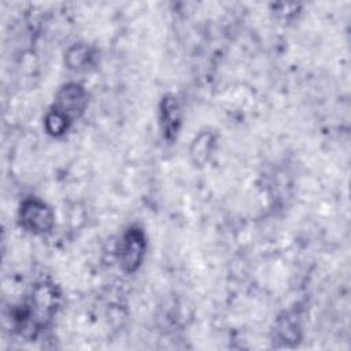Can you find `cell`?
Wrapping results in <instances>:
<instances>
[{"label": "cell", "mask_w": 351, "mask_h": 351, "mask_svg": "<svg viewBox=\"0 0 351 351\" xmlns=\"http://www.w3.org/2000/svg\"><path fill=\"white\" fill-rule=\"evenodd\" d=\"M22 223L32 232L44 233L52 228L53 215L52 211L38 200L25 202L21 208Z\"/></svg>", "instance_id": "6da1fadb"}, {"label": "cell", "mask_w": 351, "mask_h": 351, "mask_svg": "<svg viewBox=\"0 0 351 351\" xmlns=\"http://www.w3.org/2000/svg\"><path fill=\"white\" fill-rule=\"evenodd\" d=\"M144 255V236L138 229H130L121 241L119 261L128 271L138 267Z\"/></svg>", "instance_id": "7a4b0ae2"}, {"label": "cell", "mask_w": 351, "mask_h": 351, "mask_svg": "<svg viewBox=\"0 0 351 351\" xmlns=\"http://www.w3.org/2000/svg\"><path fill=\"white\" fill-rule=\"evenodd\" d=\"M58 101L60 110H66L67 115H75L82 111L85 106V92L77 84H70L62 88L58 95Z\"/></svg>", "instance_id": "3957f363"}, {"label": "cell", "mask_w": 351, "mask_h": 351, "mask_svg": "<svg viewBox=\"0 0 351 351\" xmlns=\"http://www.w3.org/2000/svg\"><path fill=\"white\" fill-rule=\"evenodd\" d=\"M160 114H162V125H163L165 134L167 137H173L177 133L178 123H180V112L174 99L171 97L163 99Z\"/></svg>", "instance_id": "277c9868"}, {"label": "cell", "mask_w": 351, "mask_h": 351, "mask_svg": "<svg viewBox=\"0 0 351 351\" xmlns=\"http://www.w3.org/2000/svg\"><path fill=\"white\" fill-rule=\"evenodd\" d=\"M67 117L64 114H62L60 111L58 110H53L51 114H48L47 119H45V123H47V129L48 132L53 133V134H58V133H62L67 129Z\"/></svg>", "instance_id": "5b68a950"}]
</instances>
